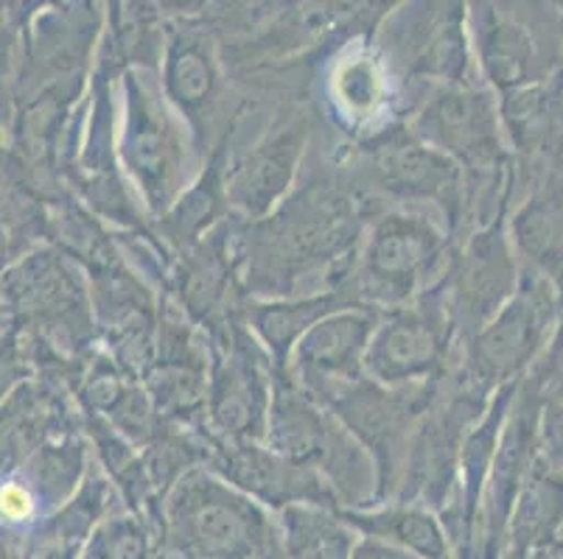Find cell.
<instances>
[{"label":"cell","mask_w":563,"mask_h":559,"mask_svg":"<svg viewBox=\"0 0 563 559\" xmlns=\"http://www.w3.org/2000/svg\"><path fill=\"white\" fill-rule=\"evenodd\" d=\"M558 291L550 277L527 271L521 289L474 338V389L514 383L541 353L555 322Z\"/></svg>","instance_id":"7a4b0ae2"},{"label":"cell","mask_w":563,"mask_h":559,"mask_svg":"<svg viewBox=\"0 0 563 559\" xmlns=\"http://www.w3.org/2000/svg\"><path fill=\"white\" fill-rule=\"evenodd\" d=\"M356 233L360 222L342 193L334 188H309L261 227L258 246H275L291 264H314L345 253Z\"/></svg>","instance_id":"52a82bcc"},{"label":"cell","mask_w":563,"mask_h":559,"mask_svg":"<svg viewBox=\"0 0 563 559\" xmlns=\"http://www.w3.org/2000/svg\"><path fill=\"white\" fill-rule=\"evenodd\" d=\"M373 171L387 193L404 199H440L457 185L452 157L412 137H384L382 146L373 148Z\"/></svg>","instance_id":"4fadbf2b"},{"label":"cell","mask_w":563,"mask_h":559,"mask_svg":"<svg viewBox=\"0 0 563 559\" xmlns=\"http://www.w3.org/2000/svg\"><path fill=\"white\" fill-rule=\"evenodd\" d=\"M415 135L471 168H488L501 160L499 112L488 92L474 87H440L415 118Z\"/></svg>","instance_id":"8992f818"},{"label":"cell","mask_w":563,"mask_h":559,"mask_svg":"<svg viewBox=\"0 0 563 559\" xmlns=\"http://www.w3.org/2000/svg\"><path fill=\"white\" fill-rule=\"evenodd\" d=\"M300 148H303V130L298 126L278 132L275 137L261 143L247 160L235 168L228 185L230 202L247 215H264L273 208L275 199L286 191Z\"/></svg>","instance_id":"9a60e30c"},{"label":"cell","mask_w":563,"mask_h":559,"mask_svg":"<svg viewBox=\"0 0 563 559\" xmlns=\"http://www.w3.org/2000/svg\"><path fill=\"white\" fill-rule=\"evenodd\" d=\"M563 535V476L536 456L508 523L505 559H532Z\"/></svg>","instance_id":"7c38bea8"},{"label":"cell","mask_w":563,"mask_h":559,"mask_svg":"<svg viewBox=\"0 0 563 559\" xmlns=\"http://www.w3.org/2000/svg\"><path fill=\"white\" fill-rule=\"evenodd\" d=\"M280 548L284 559H353L356 554L345 517L311 504L280 510Z\"/></svg>","instance_id":"d6986e66"},{"label":"cell","mask_w":563,"mask_h":559,"mask_svg":"<svg viewBox=\"0 0 563 559\" xmlns=\"http://www.w3.org/2000/svg\"><path fill=\"white\" fill-rule=\"evenodd\" d=\"M539 381H541L539 383L541 392H544V387H547L558 394L555 400H563V325L558 327L550 350H547L544 361H541Z\"/></svg>","instance_id":"f1b7e54d"},{"label":"cell","mask_w":563,"mask_h":559,"mask_svg":"<svg viewBox=\"0 0 563 559\" xmlns=\"http://www.w3.org/2000/svg\"><path fill=\"white\" fill-rule=\"evenodd\" d=\"M81 559H161L152 532L132 515H112L90 535Z\"/></svg>","instance_id":"cb8c5ba5"},{"label":"cell","mask_w":563,"mask_h":559,"mask_svg":"<svg viewBox=\"0 0 563 559\" xmlns=\"http://www.w3.org/2000/svg\"><path fill=\"white\" fill-rule=\"evenodd\" d=\"M452 320L438 300L398 308L376 327L365 356L373 381L398 387L432 376L446 356Z\"/></svg>","instance_id":"277c9868"},{"label":"cell","mask_w":563,"mask_h":559,"mask_svg":"<svg viewBox=\"0 0 563 559\" xmlns=\"http://www.w3.org/2000/svg\"><path fill=\"white\" fill-rule=\"evenodd\" d=\"M317 400L325 403L353 437L360 439L371 454H376L382 465L393 459L390 445L393 439H398L404 417L409 414L401 406V400L378 389L376 383L362 381V378L336 383Z\"/></svg>","instance_id":"5bb4252c"},{"label":"cell","mask_w":563,"mask_h":559,"mask_svg":"<svg viewBox=\"0 0 563 559\" xmlns=\"http://www.w3.org/2000/svg\"><path fill=\"white\" fill-rule=\"evenodd\" d=\"M342 308H353V302H345L340 294H320L291 302H261V305L250 308V325L269 347V353L284 361L317 322L340 314Z\"/></svg>","instance_id":"ffe728a7"},{"label":"cell","mask_w":563,"mask_h":559,"mask_svg":"<svg viewBox=\"0 0 563 559\" xmlns=\"http://www.w3.org/2000/svg\"><path fill=\"white\" fill-rule=\"evenodd\" d=\"M516 280V266L508 255L501 235L485 233L471 244L460 271V305L468 311L471 320H485L508 300Z\"/></svg>","instance_id":"e0dca14e"},{"label":"cell","mask_w":563,"mask_h":559,"mask_svg":"<svg viewBox=\"0 0 563 559\" xmlns=\"http://www.w3.org/2000/svg\"><path fill=\"white\" fill-rule=\"evenodd\" d=\"M150 389L157 412L166 417H186L205 398V381L191 361H163L152 376Z\"/></svg>","instance_id":"484cf974"},{"label":"cell","mask_w":563,"mask_h":559,"mask_svg":"<svg viewBox=\"0 0 563 559\" xmlns=\"http://www.w3.org/2000/svg\"><path fill=\"white\" fill-rule=\"evenodd\" d=\"M347 523L365 532L371 540H382L421 559H452V540L429 512L415 506H393L378 512H342Z\"/></svg>","instance_id":"ac0fdd59"},{"label":"cell","mask_w":563,"mask_h":559,"mask_svg":"<svg viewBox=\"0 0 563 559\" xmlns=\"http://www.w3.org/2000/svg\"><path fill=\"white\" fill-rule=\"evenodd\" d=\"M121 157L141 185L152 210L163 213L177 193L183 148L172 118L155 92L126 76V123L121 137Z\"/></svg>","instance_id":"5b68a950"},{"label":"cell","mask_w":563,"mask_h":559,"mask_svg":"<svg viewBox=\"0 0 563 559\" xmlns=\"http://www.w3.org/2000/svg\"><path fill=\"white\" fill-rule=\"evenodd\" d=\"M34 512V495L25 490L23 484L12 481L9 487H3V521L20 523L25 517H32Z\"/></svg>","instance_id":"f546056e"},{"label":"cell","mask_w":563,"mask_h":559,"mask_svg":"<svg viewBox=\"0 0 563 559\" xmlns=\"http://www.w3.org/2000/svg\"><path fill=\"white\" fill-rule=\"evenodd\" d=\"M384 99V79L371 56H351L334 74V101L353 121L371 115Z\"/></svg>","instance_id":"d4e9b609"},{"label":"cell","mask_w":563,"mask_h":559,"mask_svg":"<svg viewBox=\"0 0 563 559\" xmlns=\"http://www.w3.org/2000/svg\"><path fill=\"white\" fill-rule=\"evenodd\" d=\"M213 468L261 504L286 510L295 504L325 506L334 504L331 490L320 481V473L284 459L275 450L255 448L247 443L219 445L213 450Z\"/></svg>","instance_id":"8fae6325"},{"label":"cell","mask_w":563,"mask_h":559,"mask_svg":"<svg viewBox=\"0 0 563 559\" xmlns=\"http://www.w3.org/2000/svg\"><path fill=\"white\" fill-rule=\"evenodd\" d=\"M115 431L130 443H150L155 437V417H152V403L143 394V389L126 387V392L115 400V406L107 412Z\"/></svg>","instance_id":"4316f807"},{"label":"cell","mask_w":563,"mask_h":559,"mask_svg":"<svg viewBox=\"0 0 563 559\" xmlns=\"http://www.w3.org/2000/svg\"><path fill=\"white\" fill-rule=\"evenodd\" d=\"M443 238L438 230L415 215H387L376 224L362 258V294L378 302H396L432 271Z\"/></svg>","instance_id":"9c48e42d"},{"label":"cell","mask_w":563,"mask_h":559,"mask_svg":"<svg viewBox=\"0 0 563 559\" xmlns=\"http://www.w3.org/2000/svg\"><path fill=\"white\" fill-rule=\"evenodd\" d=\"M163 85H166L168 99L186 115L197 118L208 110L217 96V65L202 40L194 34L174 40L166 56Z\"/></svg>","instance_id":"44dd1931"},{"label":"cell","mask_w":563,"mask_h":559,"mask_svg":"<svg viewBox=\"0 0 563 559\" xmlns=\"http://www.w3.org/2000/svg\"><path fill=\"white\" fill-rule=\"evenodd\" d=\"M266 406L273 403H269L264 353L242 327H233L228 342L219 345L211 387H208L213 425L233 443L258 439L266 431Z\"/></svg>","instance_id":"ba28073f"},{"label":"cell","mask_w":563,"mask_h":559,"mask_svg":"<svg viewBox=\"0 0 563 559\" xmlns=\"http://www.w3.org/2000/svg\"><path fill=\"white\" fill-rule=\"evenodd\" d=\"M477 51L485 74L499 90H525L539 79V48L527 29L488 7L477 14Z\"/></svg>","instance_id":"2e32d148"},{"label":"cell","mask_w":563,"mask_h":559,"mask_svg":"<svg viewBox=\"0 0 563 559\" xmlns=\"http://www.w3.org/2000/svg\"><path fill=\"white\" fill-rule=\"evenodd\" d=\"M541 456L563 476V400H552L541 420Z\"/></svg>","instance_id":"83f0119b"},{"label":"cell","mask_w":563,"mask_h":559,"mask_svg":"<svg viewBox=\"0 0 563 559\" xmlns=\"http://www.w3.org/2000/svg\"><path fill=\"white\" fill-rule=\"evenodd\" d=\"M79 543H29V559H76Z\"/></svg>","instance_id":"4dcf8cb0"},{"label":"cell","mask_w":563,"mask_h":559,"mask_svg":"<svg viewBox=\"0 0 563 559\" xmlns=\"http://www.w3.org/2000/svg\"><path fill=\"white\" fill-rule=\"evenodd\" d=\"M532 559H563V535L558 537L555 543H550L547 548H541V551L536 554Z\"/></svg>","instance_id":"1f68e13d"},{"label":"cell","mask_w":563,"mask_h":559,"mask_svg":"<svg viewBox=\"0 0 563 559\" xmlns=\"http://www.w3.org/2000/svg\"><path fill=\"white\" fill-rule=\"evenodd\" d=\"M541 420H544V394L539 383L530 381L527 392L521 394V406L505 425L490 468L483 517H479V559H505L510 515L541 448Z\"/></svg>","instance_id":"3957f363"},{"label":"cell","mask_w":563,"mask_h":559,"mask_svg":"<svg viewBox=\"0 0 563 559\" xmlns=\"http://www.w3.org/2000/svg\"><path fill=\"white\" fill-rule=\"evenodd\" d=\"M376 336V314L365 308H345L317 322L291 350V361L311 398L331 387L362 378L367 347Z\"/></svg>","instance_id":"30bf717a"},{"label":"cell","mask_w":563,"mask_h":559,"mask_svg":"<svg viewBox=\"0 0 563 559\" xmlns=\"http://www.w3.org/2000/svg\"><path fill=\"white\" fill-rule=\"evenodd\" d=\"M418 51L412 56V70L423 76H438L449 85H463L468 68V48H465L463 12L449 7L443 14H429L421 25Z\"/></svg>","instance_id":"603a6c76"},{"label":"cell","mask_w":563,"mask_h":559,"mask_svg":"<svg viewBox=\"0 0 563 559\" xmlns=\"http://www.w3.org/2000/svg\"><path fill=\"white\" fill-rule=\"evenodd\" d=\"M516 241L536 271L563 277V193L550 188L532 197L516 219Z\"/></svg>","instance_id":"7402d4cb"},{"label":"cell","mask_w":563,"mask_h":559,"mask_svg":"<svg viewBox=\"0 0 563 559\" xmlns=\"http://www.w3.org/2000/svg\"><path fill=\"white\" fill-rule=\"evenodd\" d=\"M157 546L161 559H284L280 535L258 504L199 470L168 492Z\"/></svg>","instance_id":"6da1fadb"}]
</instances>
